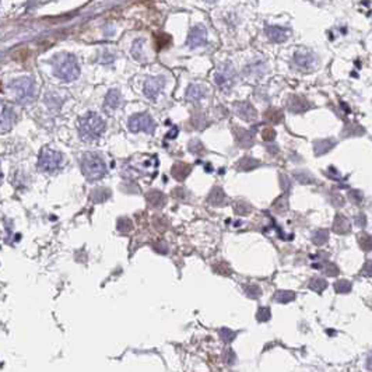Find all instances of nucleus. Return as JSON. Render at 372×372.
<instances>
[{
	"instance_id": "nucleus-1",
	"label": "nucleus",
	"mask_w": 372,
	"mask_h": 372,
	"mask_svg": "<svg viewBox=\"0 0 372 372\" xmlns=\"http://www.w3.org/2000/svg\"><path fill=\"white\" fill-rule=\"evenodd\" d=\"M105 130V122L95 112L86 113L79 119V135L84 142L100 139Z\"/></svg>"
},
{
	"instance_id": "nucleus-2",
	"label": "nucleus",
	"mask_w": 372,
	"mask_h": 372,
	"mask_svg": "<svg viewBox=\"0 0 372 372\" xmlns=\"http://www.w3.org/2000/svg\"><path fill=\"white\" fill-rule=\"evenodd\" d=\"M53 74L65 81H73L80 76L77 59L70 53H60L53 57Z\"/></svg>"
},
{
	"instance_id": "nucleus-3",
	"label": "nucleus",
	"mask_w": 372,
	"mask_h": 372,
	"mask_svg": "<svg viewBox=\"0 0 372 372\" xmlns=\"http://www.w3.org/2000/svg\"><path fill=\"white\" fill-rule=\"evenodd\" d=\"M10 90L14 92L16 100L23 105H27L34 100V81L30 77H21V79H16L14 81H12Z\"/></svg>"
},
{
	"instance_id": "nucleus-4",
	"label": "nucleus",
	"mask_w": 372,
	"mask_h": 372,
	"mask_svg": "<svg viewBox=\"0 0 372 372\" xmlns=\"http://www.w3.org/2000/svg\"><path fill=\"white\" fill-rule=\"evenodd\" d=\"M83 171H84V175L90 180L101 179L106 174V165L101 157L90 153L83 157Z\"/></svg>"
},
{
	"instance_id": "nucleus-5",
	"label": "nucleus",
	"mask_w": 372,
	"mask_h": 372,
	"mask_svg": "<svg viewBox=\"0 0 372 372\" xmlns=\"http://www.w3.org/2000/svg\"><path fill=\"white\" fill-rule=\"evenodd\" d=\"M62 161H63V156L59 151L45 147L39 153L38 167L41 171H45V172H56L62 165Z\"/></svg>"
},
{
	"instance_id": "nucleus-6",
	"label": "nucleus",
	"mask_w": 372,
	"mask_h": 372,
	"mask_svg": "<svg viewBox=\"0 0 372 372\" xmlns=\"http://www.w3.org/2000/svg\"><path fill=\"white\" fill-rule=\"evenodd\" d=\"M129 129L130 132H146L153 133L156 129V122L147 113H137L129 119Z\"/></svg>"
},
{
	"instance_id": "nucleus-7",
	"label": "nucleus",
	"mask_w": 372,
	"mask_h": 372,
	"mask_svg": "<svg viewBox=\"0 0 372 372\" xmlns=\"http://www.w3.org/2000/svg\"><path fill=\"white\" fill-rule=\"evenodd\" d=\"M214 80L221 90L230 91L235 84V70L231 68V65H226L215 73Z\"/></svg>"
},
{
	"instance_id": "nucleus-8",
	"label": "nucleus",
	"mask_w": 372,
	"mask_h": 372,
	"mask_svg": "<svg viewBox=\"0 0 372 372\" xmlns=\"http://www.w3.org/2000/svg\"><path fill=\"white\" fill-rule=\"evenodd\" d=\"M316 56L312 52L300 51L294 55V65L302 71H312L316 68Z\"/></svg>"
},
{
	"instance_id": "nucleus-9",
	"label": "nucleus",
	"mask_w": 372,
	"mask_h": 372,
	"mask_svg": "<svg viewBox=\"0 0 372 372\" xmlns=\"http://www.w3.org/2000/svg\"><path fill=\"white\" fill-rule=\"evenodd\" d=\"M165 84V79L164 77H150L146 80L144 83V95L150 100H157L158 94L161 92L162 87Z\"/></svg>"
},
{
	"instance_id": "nucleus-10",
	"label": "nucleus",
	"mask_w": 372,
	"mask_h": 372,
	"mask_svg": "<svg viewBox=\"0 0 372 372\" xmlns=\"http://www.w3.org/2000/svg\"><path fill=\"white\" fill-rule=\"evenodd\" d=\"M207 41V31L204 28V25H195L192 30L189 31L188 35V46L189 48H197V46H203Z\"/></svg>"
},
{
	"instance_id": "nucleus-11",
	"label": "nucleus",
	"mask_w": 372,
	"mask_h": 372,
	"mask_svg": "<svg viewBox=\"0 0 372 372\" xmlns=\"http://www.w3.org/2000/svg\"><path fill=\"white\" fill-rule=\"evenodd\" d=\"M265 33L271 42H276V44L284 42L288 38V30L282 28V27H276V25H266Z\"/></svg>"
},
{
	"instance_id": "nucleus-12",
	"label": "nucleus",
	"mask_w": 372,
	"mask_h": 372,
	"mask_svg": "<svg viewBox=\"0 0 372 372\" xmlns=\"http://www.w3.org/2000/svg\"><path fill=\"white\" fill-rule=\"evenodd\" d=\"M235 112L241 119H245L247 122L256 119V115H258L256 109L249 102H237L235 104Z\"/></svg>"
},
{
	"instance_id": "nucleus-13",
	"label": "nucleus",
	"mask_w": 372,
	"mask_h": 372,
	"mask_svg": "<svg viewBox=\"0 0 372 372\" xmlns=\"http://www.w3.org/2000/svg\"><path fill=\"white\" fill-rule=\"evenodd\" d=\"M287 106H288L290 112L302 113L306 109H309V102L306 101V98L301 97V95H291L288 98Z\"/></svg>"
},
{
	"instance_id": "nucleus-14",
	"label": "nucleus",
	"mask_w": 372,
	"mask_h": 372,
	"mask_svg": "<svg viewBox=\"0 0 372 372\" xmlns=\"http://www.w3.org/2000/svg\"><path fill=\"white\" fill-rule=\"evenodd\" d=\"M206 94H207L206 87L200 84H191L186 90V98L191 102H199L206 97Z\"/></svg>"
},
{
	"instance_id": "nucleus-15",
	"label": "nucleus",
	"mask_w": 372,
	"mask_h": 372,
	"mask_svg": "<svg viewBox=\"0 0 372 372\" xmlns=\"http://www.w3.org/2000/svg\"><path fill=\"white\" fill-rule=\"evenodd\" d=\"M333 231L338 235H346L351 231V224H350L349 218L344 215L337 214L335 221H333Z\"/></svg>"
},
{
	"instance_id": "nucleus-16",
	"label": "nucleus",
	"mask_w": 372,
	"mask_h": 372,
	"mask_svg": "<svg viewBox=\"0 0 372 372\" xmlns=\"http://www.w3.org/2000/svg\"><path fill=\"white\" fill-rule=\"evenodd\" d=\"M16 122V113L12 108L9 106H3L1 109V132H7L9 129H12V126Z\"/></svg>"
},
{
	"instance_id": "nucleus-17",
	"label": "nucleus",
	"mask_w": 372,
	"mask_h": 372,
	"mask_svg": "<svg viewBox=\"0 0 372 372\" xmlns=\"http://www.w3.org/2000/svg\"><path fill=\"white\" fill-rule=\"evenodd\" d=\"M121 101H122V95L118 90H111L108 91L106 97H105V109L106 111H113L116 109L119 105H121Z\"/></svg>"
},
{
	"instance_id": "nucleus-18",
	"label": "nucleus",
	"mask_w": 372,
	"mask_h": 372,
	"mask_svg": "<svg viewBox=\"0 0 372 372\" xmlns=\"http://www.w3.org/2000/svg\"><path fill=\"white\" fill-rule=\"evenodd\" d=\"M147 202L151 207H162L167 202V197L164 193L158 192V191H150L147 193Z\"/></svg>"
},
{
	"instance_id": "nucleus-19",
	"label": "nucleus",
	"mask_w": 372,
	"mask_h": 372,
	"mask_svg": "<svg viewBox=\"0 0 372 372\" xmlns=\"http://www.w3.org/2000/svg\"><path fill=\"white\" fill-rule=\"evenodd\" d=\"M192 168L185 164V162H178L172 167V177L177 180H183L189 174H191Z\"/></svg>"
},
{
	"instance_id": "nucleus-20",
	"label": "nucleus",
	"mask_w": 372,
	"mask_h": 372,
	"mask_svg": "<svg viewBox=\"0 0 372 372\" xmlns=\"http://www.w3.org/2000/svg\"><path fill=\"white\" fill-rule=\"evenodd\" d=\"M335 146H336V140H333V139L318 140L315 143V154L316 156H322V154H325L327 151H330Z\"/></svg>"
},
{
	"instance_id": "nucleus-21",
	"label": "nucleus",
	"mask_w": 372,
	"mask_h": 372,
	"mask_svg": "<svg viewBox=\"0 0 372 372\" xmlns=\"http://www.w3.org/2000/svg\"><path fill=\"white\" fill-rule=\"evenodd\" d=\"M227 202V196L223 189L220 188H214L212 192H210V196H209V203H212L215 207H220Z\"/></svg>"
},
{
	"instance_id": "nucleus-22",
	"label": "nucleus",
	"mask_w": 372,
	"mask_h": 372,
	"mask_svg": "<svg viewBox=\"0 0 372 372\" xmlns=\"http://www.w3.org/2000/svg\"><path fill=\"white\" fill-rule=\"evenodd\" d=\"M45 101L48 108L52 112H57L60 109L62 104H63V98L57 97V94H55V92H48V95L45 97Z\"/></svg>"
},
{
	"instance_id": "nucleus-23",
	"label": "nucleus",
	"mask_w": 372,
	"mask_h": 372,
	"mask_svg": "<svg viewBox=\"0 0 372 372\" xmlns=\"http://www.w3.org/2000/svg\"><path fill=\"white\" fill-rule=\"evenodd\" d=\"M237 140L242 147H250L253 144V133L248 130H237Z\"/></svg>"
},
{
	"instance_id": "nucleus-24",
	"label": "nucleus",
	"mask_w": 372,
	"mask_h": 372,
	"mask_svg": "<svg viewBox=\"0 0 372 372\" xmlns=\"http://www.w3.org/2000/svg\"><path fill=\"white\" fill-rule=\"evenodd\" d=\"M172 38L167 33H157L154 34V42H156V49L161 51L162 48H167L171 44Z\"/></svg>"
},
{
	"instance_id": "nucleus-25",
	"label": "nucleus",
	"mask_w": 372,
	"mask_h": 372,
	"mask_svg": "<svg viewBox=\"0 0 372 372\" xmlns=\"http://www.w3.org/2000/svg\"><path fill=\"white\" fill-rule=\"evenodd\" d=\"M295 300V293L294 291H287V290H280L274 294V301L280 304H288Z\"/></svg>"
},
{
	"instance_id": "nucleus-26",
	"label": "nucleus",
	"mask_w": 372,
	"mask_h": 372,
	"mask_svg": "<svg viewBox=\"0 0 372 372\" xmlns=\"http://www.w3.org/2000/svg\"><path fill=\"white\" fill-rule=\"evenodd\" d=\"M357 241L358 245L364 252H371L372 250V235L367 234V232H361L357 235Z\"/></svg>"
},
{
	"instance_id": "nucleus-27",
	"label": "nucleus",
	"mask_w": 372,
	"mask_h": 372,
	"mask_svg": "<svg viewBox=\"0 0 372 372\" xmlns=\"http://www.w3.org/2000/svg\"><path fill=\"white\" fill-rule=\"evenodd\" d=\"M265 118H266V121L267 122H270V124H282L283 122V112L280 109H277V108H270V109H267L266 113H265Z\"/></svg>"
},
{
	"instance_id": "nucleus-28",
	"label": "nucleus",
	"mask_w": 372,
	"mask_h": 372,
	"mask_svg": "<svg viewBox=\"0 0 372 372\" xmlns=\"http://www.w3.org/2000/svg\"><path fill=\"white\" fill-rule=\"evenodd\" d=\"M294 178L298 180L300 183H304V185H311V183H315L316 179L314 175H311L308 171H295L294 172Z\"/></svg>"
},
{
	"instance_id": "nucleus-29",
	"label": "nucleus",
	"mask_w": 372,
	"mask_h": 372,
	"mask_svg": "<svg viewBox=\"0 0 372 372\" xmlns=\"http://www.w3.org/2000/svg\"><path fill=\"white\" fill-rule=\"evenodd\" d=\"M327 239H329V231L326 230H316L315 232L312 234V242L318 245V247H320V245H325L327 242Z\"/></svg>"
},
{
	"instance_id": "nucleus-30",
	"label": "nucleus",
	"mask_w": 372,
	"mask_h": 372,
	"mask_svg": "<svg viewBox=\"0 0 372 372\" xmlns=\"http://www.w3.org/2000/svg\"><path fill=\"white\" fill-rule=\"evenodd\" d=\"M308 287H309L312 291H315V293L320 294V293H323V290H326L327 282L326 280H323V279H319V277H316V279H312V280L309 282Z\"/></svg>"
},
{
	"instance_id": "nucleus-31",
	"label": "nucleus",
	"mask_w": 372,
	"mask_h": 372,
	"mask_svg": "<svg viewBox=\"0 0 372 372\" xmlns=\"http://www.w3.org/2000/svg\"><path fill=\"white\" fill-rule=\"evenodd\" d=\"M143 44H144V41L143 39H136L135 42H133V46H132V55L135 57L136 60H143V56H144V53H143Z\"/></svg>"
},
{
	"instance_id": "nucleus-32",
	"label": "nucleus",
	"mask_w": 372,
	"mask_h": 372,
	"mask_svg": "<svg viewBox=\"0 0 372 372\" xmlns=\"http://www.w3.org/2000/svg\"><path fill=\"white\" fill-rule=\"evenodd\" d=\"M365 132H364V129L361 127L360 124H349L346 126V129H344V132H343V136H360L364 135Z\"/></svg>"
},
{
	"instance_id": "nucleus-33",
	"label": "nucleus",
	"mask_w": 372,
	"mask_h": 372,
	"mask_svg": "<svg viewBox=\"0 0 372 372\" xmlns=\"http://www.w3.org/2000/svg\"><path fill=\"white\" fill-rule=\"evenodd\" d=\"M105 193H111L108 189H95V191H92L91 192V199H92V202H95V203H102V202H105V200H108L109 199V196H102V195H105Z\"/></svg>"
},
{
	"instance_id": "nucleus-34",
	"label": "nucleus",
	"mask_w": 372,
	"mask_h": 372,
	"mask_svg": "<svg viewBox=\"0 0 372 372\" xmlns=\"http://www.w3.org/2000/svg\"><path fill=\"white\" fill-rule=\"evenodd\" d=\"M318 269H322V270L325 271V274H326V276H330V277L337 276L338 274V267L335 263H330V262H323V265H322V266H318Z\"/></svg>"
},
{
	"instance_id": "nucleus-35",
	"label": "nucleus",
	"mask_w": 372,
	"mask_h": 372,
	"mask_svg": "<svg viewBox=\"0 0 372 372\" xmlns=\"http://www.w3.org/2000/svg\"><path fill=\"white\" fill-rule=\"evenodd\" d=\"M132 228H133V224H132V221H130L129 218H126V217L119 218V221H118V230H119V232L127 234V232L132 231Z\"/></svg>"
},
{
	"instance_id": "nucleus-36",
	"label": "nucleus",
	"mask_w": 372,
	"mask_h": 372,
	"mask_svg": "<svg viewBox=\"0 0 372 372\" xmlns=\"http://www.w3.org/2000/svg\"><path fill=\"white\" fill-rule=\"evenodd\" d=\"M335 291L337 294H347L351 291V283L347 280H338L335 283Z\"/></svg>"
},
{
	"instance_id": "nucleus-37",
	"label": "nucleus",
	"mask_w": 372,
	"mask_h": 372,
	"mask_svg": "<svg viewBox=\"0 0 372 372\" xmlns=\"http://www.w3.org/2000/svg\"><path fill=\"white\" fill-rule=\"evenodd\" d=\"M260 162L258 159H255V158H242L241 159V162H239V167L242 169H245V171H250V169H253L255 167H258Z\"/></svg>"
},
{
	"instance_id": "nucleus-38",
	"label": "nucleus",
	"mask_w": 372,
	"mask_h": 372,
	"mask_svg": "<svg viewBox=\"0 0 372 372\" xmlns=\"http://www.w3.org/2000/svg\"><path fill=\"white\" fill-rule=\"evenodd\" d=\"M235 336H237V333H235V332H232L231 329H227V327L220 329V337L223 338V341H226V343L232 341V340L235 338Z\"/></svg>"
},
{
	"instance_id": "nucleus-39",
	"label": "nucleus",
	"mask_w": 372,
	"mask_h": 372,
	"mask_svg": "<svg viewBox=\"0 0 372 372\" xmlns=\"http://www.w3.org/2000/svg\"><path fill=\"white\" fill-rule=\"evenodd\" d=\"M245 293L248 294L250 298H259L260 295H262V290L256 284H248L245 287Z\"/></svg>"
},
{
	"instance_id": "nucleus-40",
	"label": "nucleus",
	"mask_w": 372,
	"mask_h": 372,
	"mask_svg": "<svg viewBox=\"0 0 372 372\" xmlns=\"http://www.w3.org/2000/svg\"><path fill=\"white\" fill-rule=\"evenodd\" d=\"M270 316V309H269V308H265V306L259 308V311H258V314H256V318H258L259 322H266V320H269Z\"/></svg>"
},
{
	"instance_id": "nucleus-41",
	"label": "nucleus",
	"mask_w": 372,
	"mask_h": 372,
	"mask_svg": "<svg viewBox=\"0 0 372 372\" xmlns=\"http://www.w3.org/2000/svg\"><path fill=\"white\" fill-rule=\"evenodd\" d=\"M362 192L357 191V189H351L349 192V199L350 202H353L354 204H360L362 202Z\"/></svg>"
},
{
	"instance_id": "nucleus-42",
	"label": "nucleus",
	"mask_w": 372,
	"mask_h": 372,
	"mask_svg": "<svg viewBox=\"0 0 372 372\" xmlns=\"http://www.w3.org/2000/svg\"><path fill=\"white\" fill-rule=\"evenodd\" d=\"M234 210H235L237 214L242 215L249 213V212H250V207H249V204L244 203V202H238V203L234 206Z\"/></svg>"
},
{
	"instance_id": "nucleus-43",
	"label": "nucleus",
	"mask_w": 372,
	"mask_h": 372,
	"mask_svg": "<svg viewBox=\"0 0 372 372\" xmlns=\"http://www.w3.org/2000/svg\"><path fill=\"white\" fill-rule=\"evenodd\" d=\"M287 206H288V203H287V196H283V197H280V199L274 203V209H276L279 213H282V212H285V210H287Z\"/></svg>"
},
{
	"instance_id": "nucleus-44",
	"label": "nucleus",
	"mask_w": 372,
	"mask_h": 372,
	"mask_svg": "<svg viewBox=\"0 0 372 372\" xmlns=\"http://www.w3.org/2000/svg\"><path fill=\"white\" fill-rule=\"evenodd\" d=\"M361 274L365 276V277H371L372 276V260H367L365 265L362 266L361 269Z\"/></svg>"
},
{
	"instance_id": "nucleus-45",
	"label": "nucleus",
	"mask_w": 372,
	"mask_h": 372,
	"mask_svg": "<svg viewBox=\"0 0 372 372\" xmlns=\"http://www.w3.org/2000/svg\"><path fill=\"white\" fill-rule=\"evenodd\" d=\"M189 148H191V151L192 153H203V146H202V143L199 142V140H193L189 143Z\"/></svg>"
},
{
	"instance_id": "nucleus-46",
	"label": "nucleus",
	"mask_w": 372,
	"mask_h": 372,
	"mask_svg": "<svg viewBox=\"0 0 372 372\" xmlns=\"http://www.w3.org/2000/svg\"><path fill=\"white\" fill-rule=\"evenodd\" d=\"M332 197H333V199H332V203L335 204L336 207H341V206L344 204V197H343L340 193H333Z\"/></svg>"
},
{
	"instance_id": "nucleus-47",
	"label": "nucleus",
	"mask_w": 372,
	"mask_h": 372,
	"mask_svg": "<svg viewBox=\"0 0 372 372\" xmlns=\"http://www.w3.org/2000/svg\"><path fill=\"white\" fill-rule=\"evenodd\" d=\"M355 224L360 227V228H364L367 226V217L364 213H360V214L355 215Z\"/></svg>"
},
{
	"instance_id": "nucleus-48",
	"label": "nucleus",
	"mask_w": 372,
	"mask_h": 372,
	"mask_svg": "<svg viewBox=\"0 0 372 372\" xmlns=\"http://www.w3.org/2000/svg\"><path fill=\"white\" fill-rule=\"evenodd\" d=\"M274 137H276V132H274V129H271V127H267V129L263 132V139H265L266 142H271Z\"/></svg>"
},
{
	"instance_id": "nucleus-49",
	"label": "nucleus",
	"mask_w": 372,
	"mask_h": 372,
	"mask_svg": "<svg viewBox=\"0 0 372 372\" xmlns=\"http://www.w3.org/2000/svg\"><path fill=\"white\" fill-rule=\"evenodd\" d=\"M113 55H111V53H108V52H105V55H104V57H101L100 59V62L101 63H111V62H113Z\"/></svg>"
},
{
	"instance_id": "nucleus-50",
	"label": "nucleus",
	"mask_w": 372,
	"mask_h": 372,
	"mask_svg": "<svg viewBox=\"0 0 372 372\" xmlns=\"http://www.w3.org/2000/svg\"><path fill=\"white\" fill-rule=\"evenodd\" d=\"M228 351V358H227V364H232L235 360V354L232 353V350H227Z\"/></svg>"
},
{
	"instance_id": "nucleus-51",
	"label": "nucleus",
	"mask_w": 372,
	"mask_h": 372,
	"mask_svg": "<svg viewBox=\"0 0 372 372\" xmlns=\"http://www.w3.org/2000/svg\"><path fill=\"white\" fill-rule=\"evenodd\" d=\"M367 370L372 371V353L368 355V358H367Z\"/></svg>"
}]
</instances>
